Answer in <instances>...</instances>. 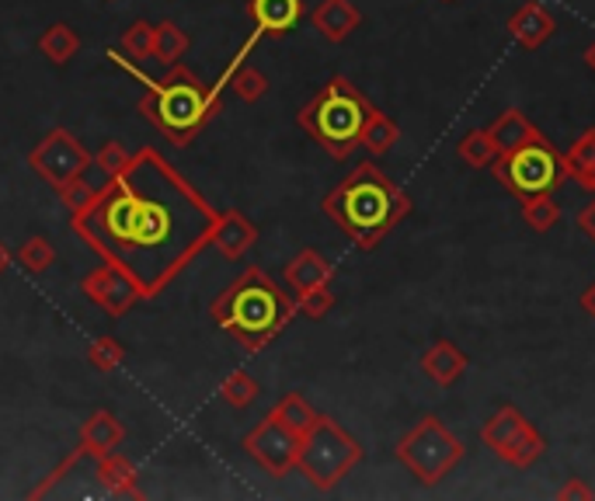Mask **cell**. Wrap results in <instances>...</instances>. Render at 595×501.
Masks as SVG:
<instances>
[{
	"label": "cell",
	"mask_w": 595,
	"mask_h": 501,
	"mask_svg": "<svg viewBox=\"0 0 595 501\" xmlns=\"http://www.w3.org/2000/svg\"><path fill=\"white\" fill-rule=\"evenodd\" d=\"M488 137L494 140L498 153H512V150H520L523 143H529V140L540 137V129H536V126L526 119V112L512 108V112H502V115H498V119L488 126Z\"/></svg>",
	"instance_id": "22"
},
{
	"label": "cell",
	"mask_w": 595,
	"mask_h": 501,
	"mask_svg": "<svg viewBox=\"0 0 595 501\" xmlns=\"http://www.w3.org/2000/svg\"><path fill=\"white\" fill-rule=\"evenodd\" d=\"M268 415H272L276 421H282L285 429H293L296 435H306V432H311L314 421H317V411L311 408V404H306L303 394H285Z\"/></svg>",
	"instance_id": "27"
},
{
	"label": "cell",
	"mask_w": 595,
	"mask_h": 501,
	"mask_svg": "<svg viewBox=\"0 0 595 501\" xmlns=\"http://www.w3.org/2000/svg\"><path fill=\"white\" fill-rule=\"evenodd\" d=\"M129 161H132V150L122 140H108V143H102L98 153H94V167H98L105 178L122 175V171L129 167Z\"/></svg>",
	"instance_id": "34"
},
{
	"label": "cell",
	"mask_w": 595,
	"mask_h": 501,
	"mask_svg": "<svg viewBox=\"0 0 595 501\" xmlns=\"http://www.w3.org/2000/svg\"><path fill=\"white\" fill-rule=\"evenodd\" d=\"M300 439L303 435H296L293 429H285L282 421H276L272 415H268L265 421H258V426L244 435V453L272 477H285L290 470H296Z\"/></svg>",
	"instance_id": "10"
},
{
	"label": "cell",
	"mask_w": 595,
	"mask_h": 501,
	"mask_svg": "<svg viewBox=\"0 0 595 501\" xmlns=\"http://www.w3.org/2000/svg\"><path fill=\"white\" fill-rule=\"evenodd\" d=\"M579 226H582V234L595 244V199L579 213Z\"/></svg>",
	"instance_id": "40"
},
{
	"label": "cell",
	"mask_w": 595,
	"mask_h": 501,
	"mask_svg": "<svg viewBox=\"0 0 595 501\" xmlns=\"http://www.w3.org/2000/svg\"><path fill=\"white\" fill-rule=\"evenodd\" d=\"M28 167L46 185H63L73 178H84V171L94 167V153L73 137L70 129H52L38 140L28 153Z\"/></svg>",
	"instance_id": "9"
},
{
	"label": "cell",
	"mask_w": 595,
	"mask_h": 501,
	"mask_svg": "<svg viewBox=\"0 0 595 501\" xmlns=\"http://www.w3.org/2000/svg\"><path fill=\"white\" fill-rule=\"evenodd\" d=\"M467 365H470L467 352H459L446 338H439L432 349L421 356V373H425L435 387H453V383L467 373Z\"/></svg>",
	"instance_id": "20"
},
{
	"label": "cell",
	"mask_w": 595,
	"mask_h": 501,
	"mask_svg": "<svg viewBox=\"0 0 595 501\" xmlns=\"http://www.w3.org/2000/svg\"><path fill=\"white\" fill-rule=\"evenodd\" d=\"M397 140H400L397 123L390 119L387 112L373 108V112H370V119H366V126H362L359 147L366 150L370 158H383V153H390V150H394V143H397Z\"/></svg>",
	"instance_id": "24"
},
{
	"label": "cell",
	"mask_w": 595,
	"mask_h": 501,
	"mask_svg": "<svg viewBox=\"0 0 595 501\" xmlns=\"http://www.w3.org/2000/svg\"><path fill=\"white\" fill-rule=\"evenodd\" d=\"M84 459H94V456H91V453H88L84 446H77V450H73V453H70V456L63 459V464L56 467V470H52V474H49V477L43 480V485H38V488H32V498H46V494H52V488L60 485V480H67V477H70V474H73L77 467L84 464Z\"/></svg>",
	"instance_id": "37"
},
{
	"label": "cell",
	"mask_w": 595,
	"mask_h": 501,
	"mask_svg": "<svg viewBox=\"0 0 595 501\" xmlns=\"http://www.w3.org/2000/svg\"><path fill=\"white\" fill-rule=\"evenodd\" d=\"M529 426L526 415L520 408H512V404H505V408H498L488 421H485V429H481V442L494 453V456H502L515 439L523 435V429Z\"/></svg>",
	"instance_id": "21"
},
{
	"label": "cell",
	"mask_w": 595,
	"mask_h": 501,
	"mask_svg": "<svg viewBox=\"0 0 595 501\" xmlns=\"http://www.w3.org/2000/svg\"><path fill=\"white\" fill-rule=\"evenodd\" d=\"M564 167H568V178H574L595 196V129H585L582 137L571 143V150L564 153Z\"/></svg>",
	"instance_id": "23"
},
{
	"label": "cell",
	"mask_w": 595,
	"mask_h": 501,
	"mask_svg": "<svg viewBox=\"0 0 595 501\" xmlns=\"http://www.w3.org/2000/svg\"><path fill=\"white\" fill-rule=\"evenodd\" d=\"M362 464L359 439L349 435L335 418L317 415V421L300 439V459L296 470L311 480L317 491H335L345 477Z\"/></svg>",
	"instance_id": "6"
},
{
	"label": "cell",
	"mask_w": 595,
	"mask_h": 501,
	"mask_svg": "<svg viewBox=\"0 0 595 501\" xmlns=\"http://www.w3.org/2000/svg\"><path fill=\"white\" fill-rule=\"evenodd\" d=\"M185 53H188V35L175 22L153 25V60L161 67H175V63H182Z\"/></svg>",
	"instance_id": "26"
},
{
	"label": "cell",
	"mask_w": 595,
	"mask_h": 501,
	"mask_svg": "<svg viewBox=\"0 0 595 501\" xmlns=\"http://www.w3.org/2000/svg\"><path fill=\"white\" fill-rule=\"evenodd\" d=\"M255 244H258V226L247 220L241 209H226V213H220V223L213 230L209 247H217L226 261H241Z\"/></svg>",
	"instance_id": "12"
},
{
	"label": "cell",
	"mask_w": 595,
	"mask_h": 501,
	"mask_svg": "<svg viewBox=\"0 0 595 501\" xmlns=\"http://www.w3.org/2000/svg\"><path fill=\"white\" fill-rule=\"evenodd\" d=\"M488 171L512 191L515 199L547 196V191H558V185L568 182L564 153L553 147L544 132L536 140L523 143L520 150L498 153V161Z\"/></svg>",
	"instance_id": "7"
},
{
	"label": "cell",
	"mask_w": 595,
	"mask_h": 501,
	"mask_svg": "<svg viewBox=\"0 0 595 501\" xmlns=\"http://www.w3.org/2000/svg\"><path fill=\"white\" fill-rule=\"evenodd\" d=\"M81 293L98 306V311H105L108 317H126L132 306H137L143 296L140 282L132 279L126 268L112 265V261H102L94 272H88L81 279Z\"/></svg>",
	"instance_id": "11"
},
{
	"label": "cell",
	"mask_w": 595,
	"mask_h": 501,
	"mask_svg": "<svg viewBox=\"0 0 595 501\" xmlns=\"http://www.w3.org/2000/svg\"><path fill=\"white\" fill-rule=\"evenodd\" d=\"M370 112H373L370 98L349 77H331V81L300 108L296 123L328 158L345 161L359 147L362 126H366Z\"/></svg>",
	"instance_id": "5"
},
{
	"label": "cell",
	"mask_w": 595,
	"mask_h": 501,
	"mask_svg": "<svg viewBox=\"0 0 595 501\" xmlns=\"http://www.w3.org/2000/svg\"><path fill=\"white\" fill-rule=\"evenodd\" d=\"M553 32H558V18H553L544 4H536V0H529V4H523L509 18V35L523 49H540L544 43H550Z\"/></svg>",
	"instance_id": "14"
},
{
	"label": "cell",
	"mask_w": 595,
	"mask_h": 501,
	"mask_svg": "<svg viewBox=\"0 0 595 501\" xmlns=\"http://www.w3.org/2000/svg\"><path fill=\"white\" fill-rule=\"evenodd\" d=\"M108 60L115 67H122L129 77H137V81L147 88L140 112L161 129V137H167V143L188 147L220 108V94L226 88V77H220L217 84H202L199 77L182 63L167 67L164 77H147L140 67H132L126 56L115 53V49H108Z\"/></svg>",
	"instance_id": "3"
},
{
	"label": "cell",
	"mask_w": 595,
	"mask_h": 501,
	"mask_svg": "<svg viewBox=\"0 0 595 501\" xmlns=\"http://www.w3.org/2000/svg\"><path fill=\"white\" fill-rule=\"evenodd\" d=\"M558 498H561V501H568V498H582V501H588V498H592V488L585 485V480L571 477L568 485H561V488H558Z\"/></svg>",
	"instance_id": "39"
},
{
	"label": "cell",
	"mask_w": 595,
	"mask_h": 501,
	"mask_svg": "<svg viewBox=\"0 0 595 501\" xmlns=\"http://www.w3.org/2000/svg\"><path fill=\"white\" fill-rule=\"evenodd\" d=\"M544 453H547V439H544L540 432H536L533 426H526V429H523V435L515 439L512 446H509L502 456H498V459H505V464H509V467H515V470H529V467L536 464V459L544 456Z\"/></svg>",
	"instance_id": "29"
},
{
	"label": "cell",
	"mask_w": 595,
	"mask_h": 501,
	"mask_svg": "<svg viewBox=\"0 0 595 501\" xmlns=\"http://www.w3.org/2000/svg\"><path fill=\"white\" fill-rule=\"evenodd\" d=\"M320 209L355 247L373 250L411 213V199L373 161H362L324 196Z\"/></svg>",
	"instance_id": "2"
},
{
	"label": "cell",
	"mask_w": 595,
	"mask_h": 501,
	"mask_svg": "<svg viewBox=\"0 0 595 501\" xmlns=\"http://www.w3.org/2000/svg\"><path fill=\"white\" fill-rule=\"evenodd\" d=\"M220 213L182 171L153 147L132 153L122 175L108 178L73 213V234L158 296L213 241Z\"/></svg>",
	"instance_id": "1"
},
{
	"label": "cell",
	"mask_w": 595,
	"mask_h": 501,
	"mask_svg": "<svg viewBox=\"0 0 595 501\" xmlns=\"http://www.w3.org/2000/svg\"><path fill=\"white\" fill-rule=\"evenodd\" d=\"M467 446L459 442L446 426L443 418H421L418 426L397 442V459L405 464V470H411V477H418L421 485H439L459 459H464Z\"/></svg>",
	"instance_id": "8"
},
{
	"label": "cell",
	"mask_w": 595,
	"mask_h": 501,
	"mask_svg": "<svg viewBox=\"0 0 595 501\" xmlns=\"http://www.w3.org/2000/svg\"><path fill=\"white\" fill-rule=\"evenodd\" d=\"M258 38H261V32L255 28L252 32V38L237 49V56L230 60V70L223 73L226 77V88H234V94L241 102H261L265 94H268V77L258 70V67H252V63H244L247 60V53H252L255 46H258Z\"/></svg>",
	"instance_id": "16"
},
{
	"label": "cell",
	"mask_w": 595,
	"mask_h": 501,
	"mask_svg": "<svg viewBox=\"0 0 595 501\" xmlns=\"http://www.w3.org/2000/svg\"><path fill=\"white\" fill-rule=\"evenodd\" d=\"M18 261H22L28 276H43L46 268L56 261V250L46 237H28L22 247H18Z\"/></svg>",
	"instance_id": "33"
},
{
	"label": "cell",
	"mask_w": 595,
	"mask_h": 501,
	"mask_svg": "<svg viewBox=\"0 0 595 501\" xmlns=\"http://www.w3.org/2000/svg\"><path fill=\"white\" fill-rule=\"evenodd\" d=\"M456 153H459V161L474 171H485L498 161V147L488 137V129H470L467 137L456 143Z\"/></svg>",
	"instance_id": "28"
},
{
	"label": "cell",
	"mask_w": 595,
	"mask_h": 501,
	"mask_svg": "<svg viewBox=\"0 0 595 501\" xmlns=\"http://www.w3.org/2000/svg\"><path fill=\"white\" fill-rule=\"evenodd\" d=\"M293 300H296V314L311 317V321L328 317V311L335 306V293H331L328 286H324V289H311V293H300Z\"/></svg>",
	"instance_id": "36"
},
{
	"label": "cell",
	"mask_w": 595,
	"mask_h": 501,
	"mask_svg": "<svg viewBox=\"0 0 595 501\" xmlns=\"http://www.w3.org/2000/svg\"><path fill=\"white\" fill-rule=\"evenodd\" d=\"M122 53L129 60H153V25L147 22H137L122 32Z\"/></svg>",
	"instance_id": "35"
},
{
	"label": "cell",
	"mask_w": 595,
	"mask_h": 501,
	"mask_svg": "<svg viewBox=\"0 0 595 501\" xmlns=\"http://www.w3.org/2000/svg\"><path fill=\"white\" fill-rule=\"evenodd\" d=\"M335 279V265L314 247H303L300 255L282 268V282L293 289V296L311 293V289H324Z\"/></svg>",
	"instance_id": "13"
},
{
	"label": "cell",
	"mask_w": 595,
	"mask_h": 501,
	"mask_svg": "<svg viewBox=\"0 0 595 501\" xmlns=\"http://www.w3.org/2000/svg\"><path fill=\"white\" fill-rule=\"evenodd\" d=\"M88 362H91L98 373H115V370H119V365L126 362L122 341H119V338H112V335L94 338V341H91V349H88Z\"/></svg>",
	"instance_id": "32"
},
{
	"label": "cell",
	"mask_w": 595,
	"mask_h": 501,
	"mask_svg": "<svg viewBox=\"0 0 595 501\" xmlns=\"http://www.w3.org/2000/svg\"><path fill=\"white\" fill-rule=\"evenodd\" d=\"M209 314L220 331L241 341V349L261 352L290 327L296 300L265 268H247L213 300Z\"/></svg>",
	"instance_id": "4"
},
{
	"label": "cell",
	"mask_w": 595,
	"mask_h": 501,
	"mask_svg": "<svg viewBox=\"0 0 595 501\" xmlns=\"http://www.w3.org/2000/svg\"><path fill=\"white\" fill-rule=\"evenodd\" d=\"M311 25L328 38V43H345L359 25H362V14L352 0H320L311 14Z\"/></svg>",
	"instance_id": "17"
},
{
	"label": "cell",
	"mask_w": 595,
	"mask_h": 501,
	"mask_svg": "<svg viewBox=\"0 0 595 501\" xmlns=\"http://www.w3.org/2000/svg\"><path fill=\"white\" fill-rule=\"evenodd\" d=\"M94 191L98 188H91L84 178H73V182H63V185H56V196H60V202L67 206V213H81V209L94 199Z\"/></svg>",
	"instance_id": "38"
},
{
	"label": "cell",
	"mask_w": 595,
	"mask_h": 501,
	"mask_svg": "<svg viewBox=\"0 0 595 501\" xmlns=\"http://www.w3.org/2000/svg\"><path fill=\"white\" fill-rule=\"evenodd\" d=\"M8 268H11V250H8V244H4V241H0V276H4Z\"/></svg>",
	"instance_id": "42"
},
{
	"label": "cell",
	"mask_w": 595,
	"mask_h": 501,
	"mask_svg": "<svg viewBox=\"0 0 595 501\" xmlns=\"http://www.w3.org/2000/svg\"><path fill=\"white\" fill-rule=\"evenodd\" d=\"M126 442V426L119 418H115L112 411L98 408V411H91L84 418V426H81V446L98 459V456H108L115 453Z\"/></svg>",
	"instance_id": "18"
},
{
	"label": "cell",
	"mask_w": 595,
	"mask_h": 501,
	"mask_svg": "<svg viewBox=\"0 0 595 501\" xmlns=\"http://www.w3.org/2000/svg\"><path fill=\"white\" fill-rule=\"evenodd\" d=\"M585 63H588V70L595 73V43H592V46L585 49Z\"/></svg>",
	"instance_id": "43"
},
{
	"label": "cell",
	"mask_w": 595,
	"mask_h": 501,
	"mask_svg": "<svg viewBox=\"0 0 595 501\" xmlns=\"http://www.w3.org/2000/svg\"><path fill=\"white\" fill-rule=\"evenodd\" d=\"M579 303H582V311H585V314H588V317L595 321V279H592V282L585 286V293L579 296Z\"/></svg>",
	"instance_id": "41"
},
{
	"label": "cell",
	"mask_w": 595,
	"mask_h": 501,
	"mask_svg": "<svg viewBox=\"0 0 595 501\" xmlns=\"http://www.w3.org/2000/svg\"><path fill=\"white\" fill-rule=\"evenodd\" d=\"M247 18L261 35H290L303 22V0H247Z\"/></svg>",
	"instance_id": "15"
},
{
	"label": "cell",
	"mask_w": 595,
	"mask_h": 501,
	"mask_svg": "<svg viewBox=\"0 0 595 501\" xmlns=\"http://www.w3.org/2000/svg\"><path fill=\"white\" fill-rule=\"evenodd\" d=\"M523 220L536 234H547V230L558 226L561 220V202L553 199V191H547V196H529L523 199Z\"/></svg>",
	"instance_id": "30"
},
{
	"label": "cell",
	"mask_w": 595,
	"mask_h": 501,
	"mask_svg": "<svg viewBox=\"0 0 595 501\" xmlns=\"http://www.w3.org/2000/svg\"><path fill=\"white\" fill-rule=\"evenodd\" d=\"M38 49H43V56L49 63L63 67V63L73 60L77 49H81V35H77L67 22H56V25H49L43 35H38Z\"/></svg>",
	"instance_id": "25"
},
{
	"label": "cell",
	"mask_w": 595,
	"mask_h": 501,
	"mask_svg": "<svg viewBox=\"0 0 595 501\" xmlns=\"http://www.w3.org/2000/svg\"><path fill=\"white\" fill-rule=\"evenodd\" d=\"M94 477H98L102 488L112 491L115 498H143L140 474H137V467H132V459L122 456L119 450L94 459Z\"/></svg>",
	"instance_id": "19"
},
{
	"label": "cell",
	"mask_w": 595,
	"mask_h": 501,
	"mask_svg": "<svg viewBox=\"0 0 595 501\" xmlns=\"http://www.w3.org/2000/svg\"><path fill=\"white\" fill-rule=\"evenodd\" d=\"M258 394H261V387H258V380L252 376V373H244V370H237V373H230L226 380H223V387H220V397L230 404V408H252V404L258 400Z\"/></svg>",
	"instance_id": "31"
}]
</instances>
